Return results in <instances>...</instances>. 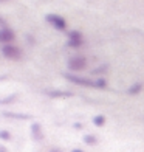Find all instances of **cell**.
Segmentation results:
<instances>
[{
    "instance_id": "obj_1",
    "label": "cell",
    "mask_w": 144,
    "mask_h": 152,
    "mask_svg": "<svg viewBox=\"0 0 144 152\" xmlns=\"http://www.w3.org/2000/svg\"><path fill=\"white\" fill-rule=\"evenodd\" d=\"M47 22L51 23L54 28H57V30H60V31L67 30V25H68L67 20H65L64 17L57 16V14H48V16H47Z\"/></svg>"
},
{
    "instance_id": "obj_2",
    "label": "cell",
    "mask_w": 144,
    "mask_h": 152,
    "mask_svg": "<svg viewBox=\"0 0 144 152\" xmlns=\"http://www.w3.org/2000/svg\"><path fill=\"white\" fill-rule=\"evenodd\" d=\"M2 54L8 59H19V58H22V50L17 47H12V45H3Z\"/></svg>"
},
{
    "instance_id": "obj_3",
    "label": "cell",
    "mask_w": 144,
    "mask_h": 152,
    "mask_svg": "<svg viewBox=\"0 0 144 152\" xmlns=\"http://www.w3.org/2000/svg\"><path fill=\"white\" fill-rule=\"evenodd\" d=\"M87 65V61L84 58H73L68 61V68L73 72H81V70H84Z\"/></svg>"
},
{
    "instance_id": "obj_4",
    "label": "cell",
    "mask_w": 144,
    "mask_h": 152,
    "mask_svg": "<svg viewBox=\"0 0 144 152\" xmlns=\"http://www.w3.org/2000/svg\"><path fill=\"white\" fill-rule=\"evenodd\" d=\"M65 78L68 81L74 82V84H79V86H84V87H95V82L88 78H81V76H73V75H65Z\"/></svg>"
},
{
    "instance_id": "obj_5",
    "label": "cell",
    "mask_w": 144,
    "mask_h": 152,
    "mask_svg": "<svg viewBox=\"0 0 144 152\" xmlns=\"http://www.w3.org/2000/svg\"><path fill=\"white\" fill-rule=\"evenodd\" d=\"M82 45V34L79 31H70L68 34V47L78 48Z\"/></svg>"
},
{
    "instance_id": "obj_6",
    "label": "cell",
    "mask_w": 144,
    "mask_h": 152,
    "mask_svg": "<svg viewBox=\"0 0 144 152\" xmlns=\"http://www.w3.org/2000/svg\"><path fill=\"white\" fill-rule=\"evenodd\" d=\"M14 31L12 30H9V28H2L0 30V42L2 44H9V42H12L14 40Z\"/></svg>"
},
{
    "instance_id": "obj_7",
    "label": "cell",
    "mask_w": 144,
    "mask_h": 152,
    "mask_svg": "<svg viewBox=\"0 0 144 152\" xmlns=\"http://www.w3.org/2000/svg\"><path fill=\"white\" fill-rule=\"evenodd\" d=\"M47 95L51 96V98H70V96H73V92H67V90H48Z\"/></svg>"
},
{
    "instance_id": "obj_8",
    "label": "cell",
    "mask_w": 144,
    "mask_h": 152,
    "mask_svg": "<svg viewBox=\"0 0 144 152\" xmlns=\"http://www.w3.org/2000/svg\"><path fill=\"white\" fill-rule=\"evenodd\" d=\"M31 132H33V137L36 138V140H42V129H40V124L39 123H33L31 126Z\"/></svg>"
},
{
    "instance_id": "obj_9",
    "label": "cell",
    "mask_w": 144,
    "mask_h": 152,
    "mask_svg": "<svg viewBox=\"0 0 144 152\" xmlns=\"http://www.w3.org/2000/svg\"><path fill=\"white\" fill-rule=\"evenodd\" d=\"M5 116L8 118H17V120H30L28 115H23V113H12V112H3Z\"/></svg>"
},
{
    "instance_id": "obj_10",
    "label": "cell",
    "mask_w": 144,
    "mask_h": 152,
    "mask_svg": "<svg viewBox=\"0 0 144 152\" xmlns=\"http://www.w3.org/2000/svg\"><path fill=\"white\" fill-rule=\"evenodd\" d=\"M93 124H95V126H98V127H102L105 124V116L104 115H96L93 118Z\"/></svg>"
},
{
    "instance_id": "obj_11",
    "label": "cell",
    "mask_w": 144,
    "mask_h": 152,
    "mask_svg": "<svg viewBox=\"0 0 144 152\" xmlns=\"http://www.w3.org/2000/svg\"><path fill=\"white\" fill-rule=\"evenodd\" d=\"M141 90H143V86L141 84H133L127 92H129V95H136V93H140Z\"/></svg>"
},
{
    "instance_id": "obj_12",
    "label": "cell",
    "mask_w": 144,
    "mask_h": 152,
    "mask_svg": "<svg viewBox=\"0 0 144 152\" xmlns=\"http://www.w3.org/2000/svg\"><path fill=\"white\" fill-rule=\"evenodd\" d=\"M84 141H85V144H96V137L95 135H85L84 137Z\"/></svg>"
},
{
    "instance_id": "obj_13",
    "label": "cell",
    "mask_w": 144,
    "mask_h": 152,
    "mask_svg": "<svg viewBox=\"0 0 144 152\" xmlns=\"http://www.w3.org/2000/svg\"><path fill=\"white\" fill-rule=\"evenodd\" d=\"M95 87H96V88H105V87H107V81H105V79L95 81Z\"/></svg>"
},
{
    "instance_id": "obj_14",
    "label": "cell",
    "mask_w": 144,
    "mask_h": 152,
    "mask_svg": "<svg viewBox=\"0 0 144 152\" xmlns=\"http://www.w3.org/2000/svg\"><path fill=\"white\" fill-rule=\"evenodd\" d=\"M0 140H5V141L11 140V134L8 130H0Z\"/></svg>"
},
{
    "instance_id": "obj_15",
    "label": "cell",
    "mask_w": 144,
    "mask_h": 152,
    "mask_svg": "<svg viewBox=\"0 0 144 152\" xmlns=\"http://www.w3.org/2000/svg\"><path fill=\"white\" fill-rule=\"evenodd\" d=\"M105 70H107V65H102L99 68H96V70H93V75H99L101 72H105Z\"/></svg>"
},
{
    "instance_id": "obj_16",
    "label": "cell",
    "mask_w": 144,
    "mask_h": 152,
    "mask_svg": "<svg viewBox=\"0 0 144 152\" xmlns=\"http://www.w3.org/2000/svg\"><path fill=\"white\" fill-rule=\"evenodd\" d=\"M50 152H62V151H60L59 148H53V149H51Z\"/></svg>"
},
{
    "instance_id": "obj_17",
    "label": "cell",
    "mask_w": 144,
    "mask_h": 152,
    "mask_svg": "<svg viewBox=\"0 0 144 152\" xmlns=\"http://www.w3.org/2000/svg\"><path fill=\"white\" fill-rule=\"evenodd\" d=\"M0 26H3V28H6V26H5V20H3V19H0Z\"/></svg>"
},
{
    "instance_id": "obj_18",
    "label": "cell",
    "mask_w": 144,
    "mask_h": 152,
    "mask_svg": "<svg viewBox=\"0 0 144 152\" xmlns=\"http://www.w3.org/2000/svg\"><path fill=\"white\" fill-rule=\"evenodd\" d=\"M74 127H76V129H81V127H82V124H79V123H76V124H74Z\"/></svg>"
},
{
    "instance_id": "obj_19",
    "label": "cell",
    "mask_w": 144,
    "mask_h": 152,
    "mask_svg": "<svg viewBox=\"0 0 144 152\" xmlns=\"http://www.w3.org/2000/svg\"><path fill=\"white\" fill-rule=\"evenodd\" d=\"M71 152H84V151H81V149H73Z\"/></svg>"
},
{
    "instance_id": "obj_20",
    "label": "cell",
    "mask_w": 144,
    "mask_h": 152,
    "mask_svg": "<svg viewBox=\"0 0 144 152\" xmlns=\"http://www.w3.org/2000/svg\"><path fill=\"white\" fill-rule=\"evenodd\" d=\"M0 152H6V149H5V148H2V146H0Z\"/></svg>"
}]
</instances>
